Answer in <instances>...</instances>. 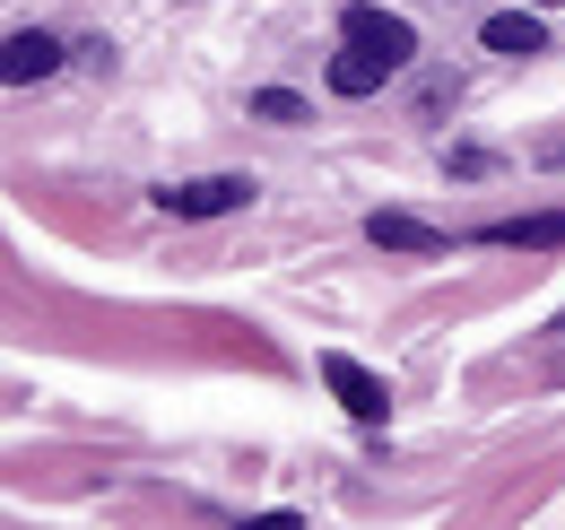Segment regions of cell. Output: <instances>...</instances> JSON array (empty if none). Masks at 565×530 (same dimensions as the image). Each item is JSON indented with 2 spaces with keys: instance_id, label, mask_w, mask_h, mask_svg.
<instances>
[{
  "instance_id": "1",
  "label": "cell",
  "mask_w": 565,
  "mask_h": 530,
  "mask_svg": "<svg viewBox=\"0 0 565 530\" xmlns=\"http://www.w3.org/2000/svg\"><path fill=\"white\" fill-rule=\"evenodd\" d=\"M322 383H331V400L349 409L356 426H383V417H392V392H383V374H374V365H356L349 348H331V357H322Z\"/></svg>"
},
{
  "instance_id": "2",
  "label": "cell",
  "mask_w": 565,
  "mask_h": 530,
  "mask_svg": "<svg viewBox=\"0 0 565 530\" xmlns=\"http://www.w3.org/2000/svg\"><path fill=\"white\" fill-rule=\"evenodd\" d=\"M340 35H349V44H365V53H383L392 70L418 62V26H409L401 9H374V0H356L349 18H340Z\"/></svg>"
},
{
  "instance_id": "3",
  "label": "cell",
  "mask_w": 565,
  "mask_h": 530,
  "mask_svg": "<svg viewBox=\"0 0 565 530\" xmlns=\"http://www.w3.org/2000/svg\"><path fill=\"white\" fill-rule=\"evenodd\" d=\"M174 218H226V209H244L253 200V174H192V183H174V192H157Z\"/></svg>"
},
{
  "instance_id": "4",
  "label": "cell",
  "mask_w": 565,
  "mask_h": 530,
  "mask_svg": "<svg viewBox=\"0 0 565 530\" xmlns=\"http://www.w3.org/2000/svg\"><path fill=\"white\" fill-rule=\"evenodd\" d=\"M365 244H383V253H418V262H435V253H452L426 218H409V209H374L365 218Z\"/></svg>"
},
{
  "instance_id": "5",
  "label": "cell",
  "mask_w": 565,
  "mask_h": 530,
  "mask_svg": "<svg viewBox=\"0 0 565 530\" xmlns=\"http://www.w3.org/2000/svg\"><path fill=\"white\" fill-rule=\"evenodd\" d=\"M9 87H35V78H53V70H62V35H44V26H18V35H9Z\"/></svg>"
},
{
  "instance_id": "6",
  "label": "cell",
  "mask_w": 565,
  "mask_h": 530,
  "mask_svg": "<svg viewBox=\"0 0 565 530\" xmlns=\"http://www.w3.org/2000/svg\"><path fill=\"white\" fill-rule=\"evenodd\" d=\"M488 53H513V62H531V53H548V26H540L531 9H495V18H488Z\"/></svg>"
},
{
  "instance_id": "7",
  "label": "cell",
  "mask_w": 565,
  "mask_h": 530,
  "mask_svg": "<svg viewBox=\"0 0 565 530\" xmlns=\"http://www.w3.org/2000/svg\"><path fill=\"white\" fill-rule=\"evenodd\" d=\"M383 78H392V62H383V53H365V44H349V53L331 62V96H374Z\"/></svg>"
},
{
  "instance_id": "8",
  "label": "cell",
  "mask_w": 565,
  "mask_h": 530,
  "mask_svg": "<svg viewBox=\"0 0 565 530\" xmlns=\"http://www.w3.org/2000/svg\"><path fill=\"white\" fill-rule=\"evenodd\" d=\"M488 244H504V253H548V244H565V218L548 209V218H504V226H488Z\"/></svg>"
},
{
  "instance_id": "9",
  "label": "cell",
  "mask_w": 565,
  "mask_h": 530,
  "mask_svg": "<svg viewBox=\"0 0 565 530\" xmlns=\"http://www.w3.org/2000/svg\"><path fill=\"white\" fill-rule=\"evenodd\" d=\"M253 114H262V123H305V96H287V87H262V96H253Z\"/></svg>"
},
{
  "instance_id": "10",
  "label": "cell",
  "mask_w": 565,
  "mask_h": 530,
  "mask_svg": "<svg viewBox=\"0 0 565 530\" xmlns=\"http://www.w3.org/2000/svg\"><path fill=\"white\" fill-rule=\"evenodd\" d=\"M540 9H565V0H540Z\"/></svg>"
},
{
  "instance_id": "11",
  "label": "cell",
  "mask_w": 565,
  "mask_h": 530,
  "mask_svg": "<svg viewBox=\"0 0 565 530\" xmlns=\"http://www.w3.org/2000/svg\"><path fill=\"white\" fill-rule=\"evenodd\" d=\"M557 166H565V148H557Z\"/></svg>"
}]
</instances>
